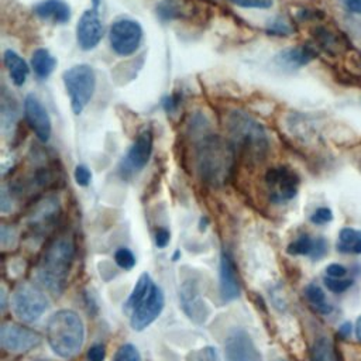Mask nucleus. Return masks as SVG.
<instances>
[{"label":"nucleus","mask_w":361,"mask_h":361,"mask_svg":"<svg viewBox=\"0 0 361 361\" xmlns=\"http://www.w3.org/2000/svg\"><path fill=\"white\" fill-rule=\"evenodd\" d=\"M109 41L111 49L120 56L134 54L142 41V27L131 18H117L109 30Z\"/></svg>","instance_id":"obj_7"},{"label":"nucleus","mask_w":361,"mask_h":361,"mask_svg":"<svg viewBox=\"0 0 361 361\" xmlns=\"http://www.w3.org/2000/svg\"><path fill=\"white\" fill-rule=\"evenodd\" d=\"M47 341L61 358H73L85 343V324L71 309L55 312L47 322Z\"/></svg>","instance_id":"obj_4"},{"label":"nucleus","mask_w":361,"mask_h":361,"mask_svg":"<svg viewBox=\"0 0 361 361\" xmlns=\"http://www.w3.org/2000/svg\"><path fill=\"white\" fill-rule=\"evenodd\" d=\"M295 31L292 23L282 16L275 17L272 21L268 23L267 25V32L269 35H275V37H288Z\"/></svg>","instance_id":"obj_27"},{"label":"nucleus","mask_w":361,"mask_h":361,"mask_svg":"<svg viewBox=\"0 0 361 361\" xmlns=\"http://www.w3.org/2000/svg\"><path fill=\"white\" fill-rule=\"evenodd\" d=\"M106 358V348L103 344H93L87 351L89 361H104Z\"/></svg>","instance_id":"obj_38"},{"label":"nucleus","mask_w":361,"mask_h":361,"mask_svg":"<svg viewBox=\"0 0 361 361\" xmlns=\"http://www.w3.org/2000/svg\"><path fill=\"white\" fill-rule=\"evenodd\" d=\"M56 61L45 48H38L31 55V68L37 78L47 79L55 69Z\"/></svg>","instance_id":"obj_22"},{"label":"nucleus","mask_w":361,"mask_h":361,"mask_svg":"<svg viewBox=\"0 0 361 361\" xmlns=\"http://www.w3.org/2000/svg\"><path fill=\"white\" fill-rule=\"evenodd\" d=\"M326 251H327V243H326L324 238L319 237V238L314 240L313 251H312V254L309 257H312L313 259H319V258H322L326 254Z\"/></svg>","instance_id":"obj_39"},{"label":"nucleus","mask_w":361,"mask_h":361,"mask_svg":"<svg viewBox=\"0 0 361 361\" xmlns=\"http://www.w3.org/2000/svg\"><path fill=\"white\" fill-rule=\"evenodd\" d=\"M227 131L231 145L244 158L252 162L265 158L269 148L268 135L262 124L254 117L240 110L231 111L227 117Z\"/></svg>","instance_id":"obj_3"},{"label":"nucleus","mask_w":361,"mask_h":361,"mask_svg":"<svg viewBox=\"0 0 361 361\" xmlns=\"http://www.w3.org/2000/svg\"><path fill=\"white\" fill-rule=\"evenodd\" d=\"M186 0H161L157 4V16L162 21H171L182 18L188 14Z\"/></svg>","instance_id":"obj_24"},{"label":"nucleus","mask_w":361,"mask_h":361,"mask_svg":"<svg viewBox=\"0 0 361 361\" xmlns=\"http://www.w3.org/2000/svg\"><path fill=\"white\" fill-rule=\"evenodd\" d=\"M313 245L314 240H312L307 234H302L286 247V252L290 255H310Z\"/></svg>","instance_id":"obj_28"},{"label":"nucleus","mask_w":361,"mask_h":361,"mask_svg":"<svg viewBox=\"0 0 361 361\" xmlns=\"http://www.w3.org/2000/svg\"><path fill=\"white\" fill-rule=\"evenodd\" d=\"M230 3L243 8H269L274 0H228Z\"/></svg>","instance_id":"obj_32"},{"label":"nucleus","mask_w":361,"mask_h":361,"mask_svg":"<svg viewBox=\"0 0 361 361\" xmlns=\"http://www.w3.org/2000/svg\"><path fill=\"white\" fill-rule=\"evenodd\" d=\"M3 63L8 72L11 82L16 86H23L28 78L30 66L16 51L6 49L3 54Z\"/></svg>","instance_id":"obj_20"},{"label":"nucleus","mask_w":361,"mask_h":361,"mask_svg":"<svg viewBox=\"0 0 361 361\" xmlns=\"http://www.w3.org/2000/svg\"><path fill=\"white\" fill-rule=\"evenodd\" d=\"M75 257V244L69 237H56L45 248L37 264L39 283L52 295L63 292Z\"/></svg>","instance_id":"obj_2"},{"label":"nucleus","mask_w":361,"mask_h":361,"mask_svg":"<svg viewBox=\"0 0 361 361\" xmlns=\"http://www.w3.org/2000/svg\"><path fill=\"white\" fill-rule=\"evenodd\" d=\"M235 149L216 134H204L196 145V169L203 182L212 186L226 183L233 172Z\"/></svg>","instance_id":"obj_1"},{"label":"nucleus","mask_w":361,"mask_h":361,"mask_svg":"<svg viewBox=\"0 0 361 361\" xmlns=\"http://www.w3.org/2000/svg\"><path fill=\"white\" fill-rule=\"evenodd\" d=\"M42 341V337L38 331L24 327L18 323L6 322L0 327V345L8 353H27L38 347Z\"/></svg>","instance_id":"obj_9"},{"label":"nucleus","mask_w":361,"mask_h":361,"mask_svg":"<svg viewBox=\"0 0 361 361\" xmlns=\"http://www.w3.org/2000/svg\"><path fill=\"white\" fill-rule=\"evenodd\" d=\"M103 38V24L96 11L90 8L83 11L76 24V41L83 51H90L99 45Z\"/></svg>","instance_id":"obj_15"},{"label":"nucleus","mask_w":361,"mask_h":361,"mask_svg":"<svg viewBox=\"0 0 361 361\" xmlns=\"http://www.w3.org/2000/svg\"><path fill=\"white\" fill-rule=\"evenodd\" d=\"M0 296H1V310H4L6 309V289H4V286H1Z\"/></svg>","instance_id":"obj_44"},{"label":"nucleus","mask_w":361,"mask_h":361,"mask_svg":"<svg viewBox=\"0 0 361 361\" xmlns=\"http://www.w3.org/2000/svg\"><path fill=\"white\" fill-rule=\"evenodd\" d=\"M337 251L343 254H361V231L353 227H344L338 233Z\"/></svg>","instance_id":"obj_23"},{"label":"nucleus","mask_w":361,"mask_h":361,"mask_svg":"<svg viewBox=\"0 0 361 361\" xmlns=\"http://www.w3.org/2000/svg\"><path fill=\"white\" fill-rule=\"evenodd\" d=\"M71 107L75 114H80L92 100L96 89V73L90 65L79 63L66 69L62 75Z\"/></svg>","instance_id":"obj_5"},{"label":"nucleus","mask_w":361,"mask_h":361,"mask_svg":"<svg viewBox=\"0 0 361 361\" xmlns=\"http://www.w3.org/2000/svg\"><path fill=\"white\" fill-rule=\"evenodd\" d=\"M152 285H154V282H152L151 276L147 272L141 274L138 281L135 282V286H134L133 292L130 293V296H128V299L126 302V307L133 312L141 303V300L147 296V293L149 292Z\"/></svg>","instance_id":"obj_25"},{"label":"nucleus","mask_w":361,"mask_h":361,"mask_svg":"<svg viewBox=\"0 0 361 361\" xmlns=\"http://www.w3.org/2000/svg\"><path fill=\"white\" fill-rule=\"evenodd\" d=\"M326 274H327V276H331V278H343L347 274V268L343 267L341 264L334 262V264L327 265Z\"/></svg>","instance_id":"obj_40"},{"label":"nucleus","mask_w":361,"mask_h":361,"mask_svg":"<svg viewBox=\"0 0 361 361\" xmlns=\"http://www.w3.org/2000/svg\"><path fill=\"white\" fill-rule=\"evenodd\" d=\"M179 257H180V251H179V250H176V251L173 252V255H172V259H173V261H178V259H179Z\"/></svg>","instance_id":"obj_45"},{"label":"nucleus","mask_w":361,"mask_h":361,"mask_svg":"<svg viewBox=\"0 0 361 361\" xmlns=\"http://www.w3.org/2000/svg\"><path fill=\"white\" fill-rule=\"evenodd\" d=\"M154 145V135L149 128L142 130L123 157L120 171L123 175H134L145 168L148 164Z\"/></svg>","instance_id":"obj_11"},{"label":"nucleus","mask_w":361,"mask_h":361,"mask_svg":"<svg viewBox=\"0 0 361 361\" xmlns=\"http://www.w3.org/2000/svg\"><path fill=\"white\" fill-rule=\"evenodd\" d=\"M355 336L357 338L361 341V316L357 319L355 322Z\"/></svg>","instance_id":"obj_43"},{"label":"nucleus","mask_w":361,"mask_h":361,"mask_svg":"<svg viewBox=\"0 0 361 361\" xmlns=\"http://www.w3.org/2000/svg\"><path fill=\"white\" fill-rule=\"evenodd\" d=\"M0 243H1V245L4 248L8 247V245H14V243H16V233H14V230L3 224L1 228H0Z\"/></svg>","instance_id":"obj_36"},{"label":"nucleus","mask_w":361,"mask_h":361,"mask_svg":"<svg viewBox=\"0 0 361 361\" xmlns=\"http://www.w3.org/2000/svg\"><path fill=\"white\" fill-rule=\"evenodd\" d=\"M323 281H324L326 288L330 292H333V293H343V292H345L353 285L351 279H341V278L326 276Z\"/></svg>","instance_id":"obj_31"},{"label":"nucleus","mask_w":361,"mask_h":361,"mask_svg":"<svg viewBox=\"0 0 361 361\" xmlns=\"http://www.w3.org/2000/svg\"><path fill=\"white\" fill-rule=\"evenodd\" d=\"M154 240H155V245L158 248H165L168 244H169V240H171V233L168 228L165 227H161L155 231V235H154Z\"/></svg>","instance_id":"obj_37"},{"label":"nucleus","mask_w":361,"mask_h":361,"mask_svg":"<svg viewBox=\"0 0 361 361\" xmlns=\"http://www.w3.org/2000/svg\"><path fill=\"white\" fill-rule=\"evenodd\" d=\"M11 306L18 320L34 323L47 310L48 299L37 285L31 282H20L13 290Z\"/></svg>","instance_id":"obj_6"},{"label":"nucleus","mask_w":361,"mask_h":361,"mask_svg":"<svg viewBox=\"0 0 361 361\" xmlns=\"http://www.w3.org/2000/svg\"><path fill=\"white\" fill-rule=\"evenodd\" d=\"M313 38L316 45H319L324 52L330 55H336L344 51L343 39L326 27H316L313 30Z\"/></svg>","instance_id":"obj_21"},{"label":"nucleus","mask_w":361,"mask_h":361,"mask_svg":"<svg viewBox=\"0 0 361 361\" xmlns=\"http://www.w3.org/2000/svg\"><path fill=\"white\" fill-rule=\"evenodd\" d=\"M75 180L79 186H87L92 180V172L86 165H78L73 172Z\"/></svg>","instance_id":"obj_34"},{"label":"nucleus","mask_w":361,"mask_h":361,"mask_svg":"<svg viewBox=\"0 0 361 361\" xmlns=\"http://www.w3.org/2000/svg\"><path fill=\"white\" fill-rule=\"evenodd\" d=\"M37 17L52 24H65L71 20V7L63 0H41L32 7Z\"/></svg>","instance_id":"obj_19"},{"label":"nucleus","mask_w":361,"mask_h":361,"mask_svg":"<svg viewBox=\"0 0 361 361\" xmlns=\"http://www.w3.org/2000/svg\"><path fill=\"white\" fill-rule=\"evenodd\" d=\"M227 361H262L261 353L244 329H233L224 341Z\"/></svg>","instance_id":"obj_13"},{"label":"nucleus","mask_w":361,"mask_h":361,"mask_svg":"<svg viewBox=\"0 0 361 361\" xmlns=\"http://www.w3.org/2000/svg\"><path fill=\"white\" fill-rule=\"evenodd\" d=\"M343 3L350 13L361 14V0H343Z\"/></svg>","instance_id":"obj_41"},{"label":"nucleus","mask_w":361,"mask_h":361,"mask_svg":"<svg viewBox=\"0 0 361 361\" xmlns=\"http://www.w3.org/2000/svg\"><path fill=\"white\" fill-rule=\"evenodd\" d=\"M305 296L307 302L322 314H327L331 312V306L326 302V293L316 283H309L305 288Z\"/></svg>","instance_id":"obj_26"},{"label":"nucleus","mask_w":361,"mask_h":361,"mask_svg":"<svg viewBox=\"0 0 361 361\" xmlns=\"http://www.w3.org/2000/svg\"><path fill=\"white\" fill-rule=\"evenodd\" d=\"M180 307L185 314L196 324H203L210 316V307L202 296L197 281L189 278L185 279L179 288Z\"/></svg>","instance_id":"obj_12"},{"label":"nucleus","mask_w":361,"mask_h":361,"mask_svg":"<svg viewBox=\"0 0 361 361\" xmlns=\"http://www.w3.org/2000/svg\"><path fill=\"white\" fill-rule=\"evenodd\" d=\"M265 185L271 202L285 203L296 196L299 189V176L288 166H274L265 173Z\"/></svg>","instance_id":"obj_8"},{"label":"nucleus","mask_w":361,"mask_h":361,"mask_svg":"<svg viewBox=\"0 0 361 361\" xmlns=\"http://www.w3.org/2000/svg\"><path fill=\"white\" fill-rule=\"evenodd\" d=\"M113 361H141V355L134 344L126 343L117 348Z\"/></svg>","instance_id":"obj_29"},{"label":"nucleus","mask_w":361,"mask_h":361,"mask_svg":"<svg viewBox=\"0 0 361 361\" xmlns=\"http://www.w3.org/2000/svg\"><path fill=\"white\" fill-rule=\"evenodd\" d=\"M331 220H333V213L329 207H319L310 216V221L313 224H326Z\"/></svg>","instance_id":"obj_33"},{"label":"nucleus","mask_w":361,"mask_h":361,"mask_svg":"<svg viewBox=\"0 0 361 361\" xmlns=\"http://www.w3.org/2000/svg\"><path fill=\"white\" fill-rule=\"evenodd\" d=\"M351 330H353V327H351V323H348V322H345V323H343L341 326H340V329H338V334L341 336V337H348L350 334H351Z\"/></svg>","instance_id":"obj_42"},{"label":"nucleus","mask_w":361,"mask_h":361,"mask_svg":"<svg viewBox=\"0 0 361 361\" xmlns=\"http://www.w3.org/2000/svg\"><path fill=\"white\" fill-rule=\"evenodd\" d=\"M24 117L28 127L34 131L41 142H47L52 133L51 118L41 100L34 94H27L24 99Z\"/></svg>","instance_id":"obj_14"},{"label":"nucleus","mask_w":361,"mask_h":361,"mask_svg":"<svg viewBox=\"0 0 361 361\" xmlns=\"http://www.w3.org/2000/svg\"><path fill=\"white\" fill-rule=\"evenodd\" d=\"M180 100H182V96L179 93H172L162 99V107L166 113H173L180 106Z\"/></svg>","instance_id":"obj_35"},{"label":"nucleus","mask_w":361,"mask_h":361,"mask_svg":"<svg viewBox=\"0 0 361 361\" xmlns=\"http://www.w3.org/2000/svg\"><path fill=\"white\" fill-rule=\"evenodd\" d=\"M240 282L233 255L223 250L220 255V296L223 302H231L240 296Z\"/></svg>","instance_id":"obj_16"},{"label":"nucleus","mask_w":361,"mask_h":361,"mask_svg":"<svg viewBox=\"0 0 361 361\" xmlns=\"http://www.w3.org/2000/svg\"><path fill=\"white\" fill-rule=\"evenodd\" d=\"M114 261L116 264L121 268V269H133L135 265V257L133 254L131 250L126 248V247H120L116 252H114Z\"/></svg>","instance_id":"obj_30"},{"label":"nucleus","mask_w":361,"mask_h":361,"mask_svg":"<svg viewBox=\"0 0 361 361\" xmlns=\"http://www.w3.org/2000/svg\"><path fill=\"white\" fill-rule=\"evenodd\" d=\"M99 1H100V0H92V3H93V7H94V8H97V6H99Z\"/></svg>","instance_id":"obj_46"},{"label":"nucleus","mask_w":361,"mask_h":361,"mask_svg":"<svg viewBox=\"0 0 361 361\" xmlns=\"http://www.w3.org/2000/svg\"><path fill=\"white\" fill-rule=\"evenodd\" d=\"M317 56V49L313 44H302L292 48H285L275 55V63L285 69H298Z\"/></svg>","instance_id":"obj_18"},{"label":"nucleus","mask_w":361,"mask_h":361,"mask_svg":"<svg viewBox=\"0 0 361 361\" xmlns=\"http://www.w3.org/2000/svg\"><path fill=\"white\" fill-rule=\"evenodd\" d=\"M59 202L54 196L44 197L38 204L34 207V210L28 216V224L35 231L44 233L47 231L59 216Z\"/></svg>","instance_id":"obj_17"},{"label":"nucleus","mask_w":361,"mask_h":361,"mask_svg":"<svg viewBox=\"0 0 361 361\" xmlns=\"http://www.w3.org/2000/svg\"><path fill=\"white\" fill-rule=\"evenodd\" d=\"M165 306V296L162 289L154 283L147 293V296L141 300V303L131 312L130 324L135 331H142L149 324H152Z\"/></svg>","instance_id":"obj_10"}]
</instances>
